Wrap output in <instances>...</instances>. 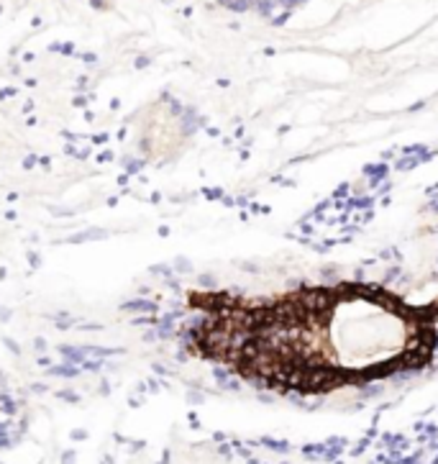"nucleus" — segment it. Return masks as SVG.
Listing matches in <instances>:
<instances>
[{
	"mask_svg": "<svg viewBox=\"0 0 438 464\" xmlns=\"http://www.w3.org/2000/svg\"><path fill=\"white\" fill-rule=\"evenodd\" d=\"M190 351L277 392L328 395L423 369L438 349V298L374 282L302 285L277 295L192 290Z\"/></svg>",
	"mask_w": 438,
	"mask_h": 464,
	"instance_id": "nucleus-1",
	"label": "nucleus"
}]
</instances>
